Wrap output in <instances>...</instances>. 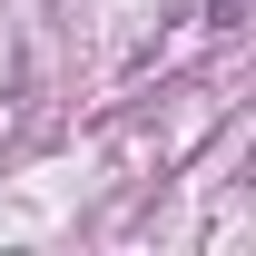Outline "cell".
<instances>
[{"label": "cell", "mask_w": 256, "mask_h": 256, "mask_svg": "<svg viewBox=\"0 0 256 256\" xmlns=\"http://www.w3.org/2000/svg\"><path fill=\"white\" fill-rule=\"evenodd\" d=\"M207 20H217V30H246V20H256V0H207Z\"/></svg>", "instance_id": "obj_1"}]
</instances>
